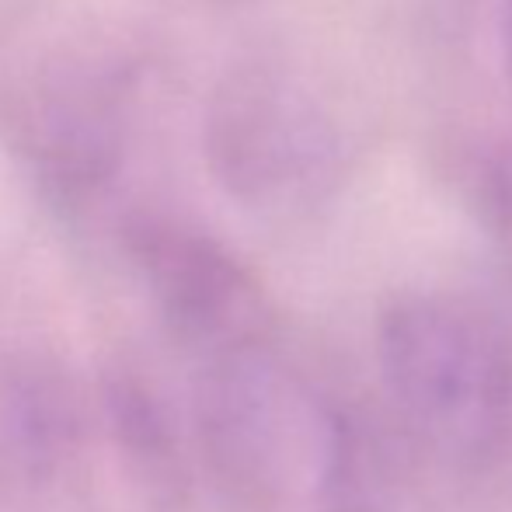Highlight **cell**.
Instances as JSON below:
<instances>
[{
	"instance_id": "3957f363",
	"label": "cell",
	"mask_w": 512,
	"mask_h": 512,
	"mask_svg": "<svg viewBox=\"0 0 512 512\" xmlns=\"http://www.w3.org/2000/svg\"><path fill=\"white\" fill-rule=\"evenodd\" d=\"M70 380L39 356H0V478L42 481L74 453Z\"/></svg>"
},
{
	"instance_id": "277c9868",
	"label": "cell",
	"mask_w": 512,
	"mask_h": 512,
	"mask_svg": "<svg viewBox=\"0 0 512 512\" xmlns=\"http://www.w3.org/2000/svg\"><path fill=\"white\" fill-rule=\"evenodd\" d=\"M108 411H112V422L119 429L126 450H133L140 464L161 467V471L171 464V457H175L171 432L164 425L154 398L136 380L119 377L108 384Z\"/></svg>"
},
{
	"instance_id": "5b68a950",
	"label": "cell",
	"mask_w": 512,
	"mask_h": 512,
	"mask_svg": "<svg viewBox=\"0 0 512 512\" xmlns=\"http://www.w3.org/2000/svg\"><path fill=\"white\" fill-rule=\"evenodd\" d=\"M502 32H506V63L512 74V0H506V18H502Z\"/></svg>"
},
{
	"instance_id": "8992f818",
	"label": "cell",
	"mask_w": 512,
	"mask_h": 512,
	"mask_svg": "<svg viewBox=\"0 0 512 512\" xmlns=\"http://www.w3.org/2000/svg\"><path fill=\"white\" fill-rule=\"evenodd\" d=\"M331 512H352V509H331Z\"/></svg>"
},
{
	"instance_id": "6da1fadb",
	"label": "cell",
	"mask_w": 512,
	"mask_h": 512,
	"mask_svg": "<svg viewBox=\"0 0 512 512\" xmlns=\"http://www.w3.org/2000/svg\"><path fill=\"white\" fill-rule=\"evenodd\" d=\"M196 432L216 485L244 512H331L345 478V425L262 345L209 356Z\"/></svg>"
},
{
	"instance_id": "7a4b0ae2",
	"label": "cell",
	"mask_w": 512,
	"mask_h": 512,
	"mask_svg": "<svg viewBox=\"0 0 512 512\" xmlns=\"http://www.w3.org/2000/svg\"><path fill=\"white\" fill-rule=\"evenodd\" d=\"M380 377L405 425L429 450L478 460L512 425V356L481 310L411 293L377 328Z\"/></svg>"
}]
</instances>
